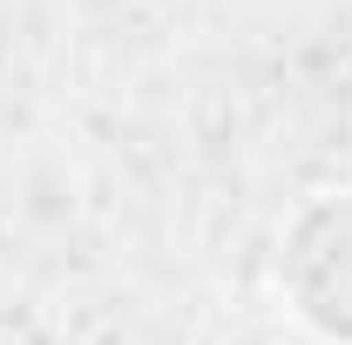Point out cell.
I'll use <instances>...</instances> for the list:
<instances>
[{
  "label": "cell",
  "mask_w": 352,
  "mask_h": 345,
  "mask_svg": "<svg viewBox=\"0 0 352 345\" xmlns=\"http://www.w3.org/2000/svg\"><path fill=\"white\" fill-rule=\"evenodd\" d=\"M271 298L311 345H352V183H325L285 210Z\"/></svg>",
  "instance_id": "6da1fadb"
}]
</instances>
